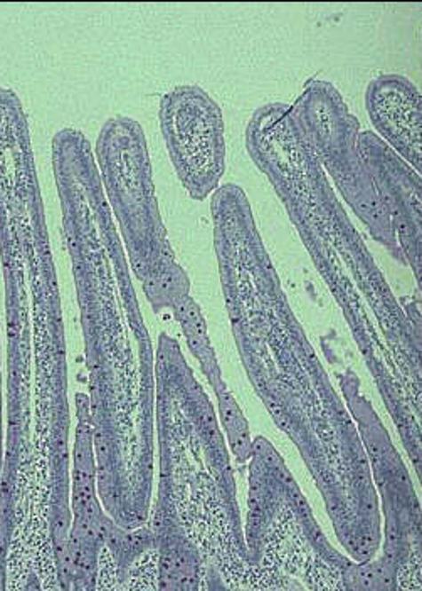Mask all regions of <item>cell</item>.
<instances>
[{"label":"cell","mask_w":422,"mask_h":591,"mask_svg":"<svg viewBox=\"0 0 422 591\" xmlns=\"http://www.w3.org/2000/svg\"><path fill=\"white\" fill-rule=\"evenodd\" d=\"M51 162L78 293L96 422L107 417L120 391L137 390L150 402L155 361L92 143L76 128H63L51 141Z\"/></svg>","instance_id":"6da1fadb"},{"label":"cell","mask_w":422,"mask_h":591,"mask_svg":"<svg viewBox=\"0 0 422 591\" xmlns=\"http://www.w3.org/2000/svg\"><path fill=\"white\" fill-rule=\"evenodd\" d=\"M374 566V591H397L399 564L386 556L372 560Z\"/></svg>","instance_id":"5bb4252c"},{"label":"cell","mask_w":422,"mask_h":591,"mask_svg":"<svg viewBox=\"0 0 422 591\" xmlns=\"http://www.w3.org/2000/svg\"><path fill=\"white\" fill-rule=\"evenodd\" d=\"M290 109L303 140L325 171L331 187L337 188L377 242L404 264L391 217L360 150V122L346 106L340 91L329 81L310 79Z\"/></svg>","instance_id":"277c9868"},{"label":"cell","mask_w":422,"mask_h":591,"mask_svg":"<svg viewBox=\"0 0 422 591\" xmlns=\"http://www.w3.org/2000/svg\"><path fill=\"white\" fill-rule=\"evenodd\" d=\"M207 591H229L214 568L207 570Z\"/></svg>","instance_id":"9a60e30c"},{"label":"cell","mask_w":422,"mask_h":591,"mask_svg":"<svg viewBox=\"0 0 422 591\" xmlns=\"http://www.w3.org/2000/svg\"><path fill=\"white\" fill-rule=\"evenodd\" d=\"M93 155L130 271L154 311L172 310L190 296V280L167 235L140 123L125 114L108 118L98 133Z\"/></svg>","instance_id":"3957f363"},{"label":"cell","mask_w":422,"mask_h":591,"mask_svg":"<svg viewBox=\"0 0 422 591\" xmlns=\"http://www.w3.org/2000/svg\"><path fill=\"white\" fill-rule=\"evenodd\" d=\"M167 529L171 534L173 549V564L179 591H199L201 585V556L197 548L188 541L182 531L172 521L162 523L156 531ZM154 531V532H156Z\"/></svg>","instance_id":"ba28073f"},{"label":"cell","mask_w":422,"mask_h":591,"mask_svg":"<svg viewBox=\"0 0 422 591\" xmlns=\"http://www.w3.org/2000/svg\"><path fill=\"white\" fill-rule=\"evenodd\" d=\"M24 591H43L41 581H39V578H37L36 573H29V576H28V581H26Z\"/></svg>","instance_id":"e0dca14e"},{"label":"cell","mask_w":422,"mask_h":591,"mask_svg":"<svg viewBox=\"0 0 422 591\" xmlns=\"http://www.w3.org/2000/svg\"><path fill=\"white\" fill-rule=\"evenodd\" d=\"M345 591H374V566L372 560L365 563L352 561L342 570Z\"/></svg>","instance_id":"4fadbf2b"},{"label":"cell","mask_w":422,"mask_h":591,"mask_svg":"<svg viewBox=\"0 0 422 591\" xmlns=\"http://www.w3.org/2000/svg\"><path fill=\"white\" fill-rule=\"evenodd\" d=\"M365 106L377 137L421 175V91L401 75H380L367 86Z\"/></svg>","instance_id":"52a82bcc"},{"label":"cell","mask_w":422,"mask_h":591,"mask_svg":"<svg viewBox=\"0 0 422 591\" xmlns=\"http://www.w3.org/2000/svg\"><path fill=\"white\" fill-rule=\"evenodd\" d=\"M360 150L374 177L378 197L392 220L397 246L421 282L422 184L421 175L397 155L376 133H360Z\"/></svg>","instance_id":"8992f818"},{"label":"cell","mask_w":422,"mask_h":591,"mask_svg":"<svg viewBox=\"0 0 422 591\" xmlns=\"http://www.w3.org/2000/svg\"><path fill=\"white\" fill-rule=\"evenodd\" d=\"M286 489H288V496H290V500L293 502V508H295V513H297L301 524H303V529L310 540L313 548L323 556V560L329 561L331 564H335L337 568L344 570L346 568L352 560L345 558L344 555H340L333 546L330 545L327 536L322 532V529L318 526V523L315 521L313 517L312 509L310 506L307 504L305 498L301 496L299 489H298V484H295V481L286 484Z\"/></svg>","instance_id":"30bf717a"},{"label":"cell","mask_w":422,"mask_h":591,"mask_svg":"<svg viewBox=\"0 0 422 591\" xmlns=\"http://www.w3.org/2000/svg\"><path fill=\"white\" fill-rule=\"evenodd\" d=\"M218 395V405H219L220 421L224 423L231 451L235 452L239 462L248 461L252 453V445L250 440V429L244 414L241 412L239 405L231 395L227 387L216 391Z\"/></svg>","instance_id":"9c48e42d"},{"label":"cell","mask_w":422,"mask_h":591,"mask_svg":"<svg viewBox=\"0 0 422 591\" xmlns=\"http://www.w3.org/2000/svg\"><path fill=\"white\" fill-rule=\"evenodd\" d=\"M154 546H156L154 531L147 528L126 529L120 545L113 551L120 576L125 578L131 563Z\"/></svg>","instance_id":"8fae6325"},{"label":"cell","mask_w":422,"mask_h":591,"mask_svg":"<svg viewBox=\"0 0 422 591\" xmlns=\"http://www.w3.org/2000/svg\"><path fill=\"white\" fill-rule=\"evenodd\" d=\"M71 591H84V590H83V587H81L79 583H75V585H73V590Z\"/></svg>","instance_id":"ac0fdd59"},{"label":"cell","mask_w":422,"mask_h":591,"mask_svg":"<svg viewBox=\"0 0 422 591\" xmlns=\"http://www.w3.org/2000/svg\"><path fill=\"white\" fill-rule=\"evenodd\" d=\"M0 366H2V357H0ZM2 466H4V432H2V368H0V476H2Z\"/></svg>","instance_id":"2e32d148"},{"label":"cell","mask_w":422,"mask_h":591,"mask_svg":"<svg viewBox=\"0 0 422 591\" xmlns=\"http://www.w3.org/2000/svg\"><path fill=\"white\" fill-rule=\"evenodd\" d=\"M0 265L5 301L7 410L29 408L47 389L52 414L66 408V344L46 207L29 116L14 90L0 86Z\"/></svg>","instance_id":"7a4b0ae2"},{"label":"cell","mask_w":422,"mask_h":591,"mask_svg":"<svg viewBox=\"0 0 422 591\" xmlns=\"http://www.w3.org/2000/svg\"><path fill=\"white\" fill-rule=\"evenodd\" d=\"M156 546H160V561H158V591H179L175 564H173V549L171 534L167 529H162L155 534Z\"/></svg>","instance_id":"7c38bea8"},{"label":"cell","mask_w":422,"mask_h":591,"mask_svg":"<svg viewBox=\"0 0 422 591\" xmlns=\"http://www.w3.org/2000/svg\"><path fill=\"white\" fill-rule=\"evenodd\" d=\"M158 122L173 170L188 197L195 202L212 197L220 187L227 154L216 99L201 86H177L162 96Z\"/></svg>","instance_id":"5b68a950"}]
</instances>
